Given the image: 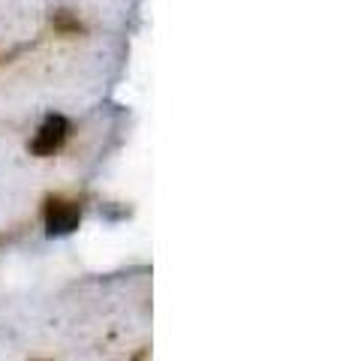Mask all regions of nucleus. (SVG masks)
I'll return each instance as SVG.
<instances>
[{
	"instance_id": "1",
	"label": "nucleus",
	"mask_w": 343,
	"mask_h": 361,
	"mask_svg": "<svg viewBox=\"0 0 343 361\" xmlns=\"http://www.w3.org/2000/svg\"><path fill=\"white\" fill-rule=\"evenodd\" d=\"M42 223H45V232L52 238H64V235H73L82 223V205L78 199L70 196H49L42 205Z\"/></svg>"
},
{
	"instance_id": "2",
	"label": "nucleus",
	"mask_w": 343,
	"mask_h": 361,
	"mask_svg": "<svg viewBox=\"0 0 343 361\" xmlns=\"http://www.w3.org/2000/svg\"><path fill=\"white\" fill-rule=\"evenodd\" d=\"M70 135H73V123L70 121H66L64 115H49V118L40 123V130L33 133L28 151L33 157H40V160H45V157L61 154L64 145L70 142Z\"/></svg>"
},
{
	"instance_id": "3",
	"label": "nucleus",
	"mask_w": 343,
	"mask_h": 361,
	"mask_svg": "<svg viewBox=\"0 0 343 361\" xmlns=\"http://www.w3.org/2000/svg\"><path fill=\"white\" fill-rule=\"evenodd\" d=\"M49 25H52V30L57 33V37H70V39L85 37L88 33V25L76 13H70V9H54V13L49 16Z\"/></svg>"
},
{
	"instance_id": "4",
	"label": "nucleus",
	"mask_w": 343,
	"mask_h": 361,
	"mask_svg": "<svg viewBox=\"0 0 343 361\" xmlns=\"http://www.w3.org/2000/svg\"><path fill=\"white\" fill-rule=\"evenodd\" d=\"M133 361H148V349H142V353H139V355H136Z\"/></svg>"
},
{
	"instance_id": "5",
	"label": "nucleus",
	"mask_w": 343,
	"mask_h": 361,
	"mask_svg": "<svg viewBox=\"0 0 343 361\" xmlns=\"http://www.w3.org/2000/svg\"><path fill=\"white\" fill-rule=\"evenodd\" d=\"M37 361H45V358H37Z\"/></svg>"
}]
</instances>
